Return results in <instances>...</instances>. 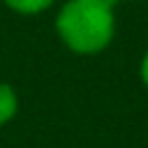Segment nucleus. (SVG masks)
<instances>
[{"instance_id": "obj_5", "label": "nucleus", "mask_w": 148, "mask_h": 148, "mask_svg": "<svg viewBox=\"0 0 148 148\" xmlns=\"http://www.w3.org/2000/svg\"><path fill=\"white\" fill-rule=\"evenodd\" d=\"M109 5H116V2H123V0H106Z\"/></svg>"}, {"instance_id": "obj_3", "label": "nucleus", "mask_w": 148, "mask_h": 148, "mask_svg": "<svg viewBox=\"0 0 148 148\" xmlns=\"http://www.w3.org/2000/svg\"><path fill=\"white\" fill-rule=\"evenodd\" d=\"M5 2L18 14H39L53 5V0H5Z\"/></svg>"}, {"instance_id": "obj_4", "label": "nucleus", "mask_w": 148, "mask_h": 148, "mask_svg": "<svg viewBox=\"0 0 148 148\" xmlns=\"http://www.w3.org/2000/svg\"><path fill=\"white\" fill-rule=\"evenodd\" d=\"M141 79H143V83H146V88H148V51H146V56H143V60H141Z\"/></svg>"}, {"instance_id": "obj_2", "label": "nucleus", "mask_w": 148, "mask_h": 148, "mask_svg": "<svg viewBox=\"0 0 148 148\" xmlns=\"http://www.w3.org/2000/svg\"><path fill=\"white\" fill-rule=\"evenodd\" d=\"M16 109H18V99H16L14 88L7 86V83H0V125L12 120Z\"/></svg>"}, {"instance_id": "obj_1", "label": "nucleus", "mask_w": 148, "mask_h": 148, "mask_svg": "<svg viewBox=\"0 0 148 148\" xmlns=\"http://www.w3.org/2000/svg\"><path fill=\"white\" fill-rule=\"evenodd\" d=\"M56 30L74 53H97L113 37V5L106 0H67L58 12Z\"/></svg>"}]
</instances>
